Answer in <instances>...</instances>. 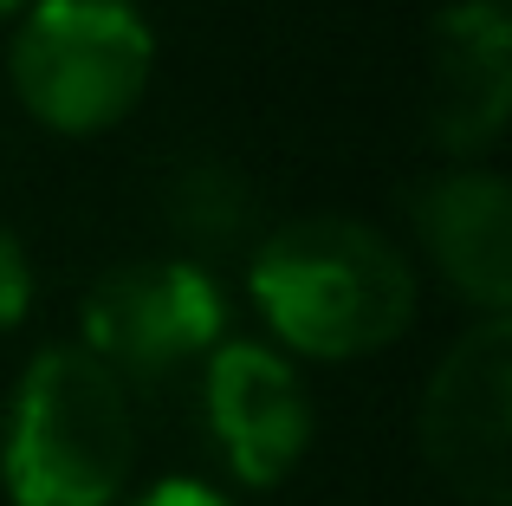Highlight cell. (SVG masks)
I'll return each mask as SVG.
<instances>
[{"instance_id": "1", "label": "cell", "mask_w": 512, "mask_h": 506, "mask_svg": "<svg viewBox=\"0 0 512 506\" xmlns=\"http://www.w3.org/2000/svg\"><path fill=\"white\" fill-rule=\"evenodd\" d=\"M247 286L273 338L299 357H370L396 344L415 318L409 253L357 215L279 221L253 247Z\"/></svg>"}, {"instance_id": "2", "label": "cell", "mask_w": 512, "mask_h": 506, "mask_svg": "<svg viewBox=\"0 0 512 506\" xmlns=\"http://www.w3.org/2000/svg\"><path fill=\"white\" fill-rule=\"evenodd\" d=\"M137 468L124 377L85 344H46L20 370L0 429V487L13 506H111Z\"/></svg>"}, {"instance_id": "3", "label": "cell", "mask_w": 512, "mask_h": 506, "mask_svg": "<svg viewBox=\"0 0 512 506\" xmlns=\"http://www.w3.org/2000/svg\"><path fill=\"white\" fill-rule=\"evenodd\" d=\"M156 72V33L137 0H33L13 26L7 78L26 117L59 137L117 130Z\"/></svg>"}, {"instance_id": "4", "label": "cell", "mask_w": 512, "mask_h": 506, "mask_svg": "<svg viewBox=\"0 0 512 506\" xmlns=\"http://www.w3.org/2000/svg\"><path fill=\"white\" fill-rule=\"evenodd\" d=\"M422 455L467 506L512 500V318H474L422 390Z\"/></svg>"}, {"instance_id": "5", "label": "cell", "mask_w": 512, "mask_h": 506, "mask_svg": "<svg viewBox=\"0 0 512 506\" xmlns=\"http://www.w3.org/2000/svg\"><path fill=\"white\" fill-rule=\"evenodd\" d=\"M227 331L221 286L195 260H130L85 292V351L111 377H163Z\"/></svg>"}, {"instance_id": "6", "label": "cell", "mask_w": 512, "mask_h": 506, "mask_svg": "<svg viewBox=\"0 0 512 506\" xmlns=\"http://www.w3.org/2000/svg\"><path fill=\"white\" fill-rule=\"evenodd\" d=\"M201 409L227 468L247 487H279L312 442V396L299 370L253 338H221L201 370Z\"/></svg>"}, {"instance_id": "7", "label": "cell", "mask_w": 512, "mask_h": 506, "mask_svg": "<svg viewBox=\"0 0 512 506\" xmlns=\"http://www.w3.org/2000/svg\"><path fill=\"white\" fill-rule=\"evenodd\" d=\"M428 143L474 163L512 117V20L506 0H448L428 26Z\"/></svg>"}, {"instance_id": "8", "label": "cell", "mask_w": 512, "mask_h": 506, "mask_svg": "<svg viewBox=\"0 0 512 506\" xmlns=\"http://www.w3.org/2000/svg\"><path fill=\"white\" fill-rule=\"evenodd\" d=\"M409 221L428 266L480 305V318H506L512 305V182L500 169L454 163L409 189Z\"/></svg>"}, {"instance_id": "9", "label": "cell", "mask_w": 512, "mask_h": 506, "mask_svg": "<svg viewBox=\"0 0 512 506\" xmlns=\"http://www.w3.org/2000/svg\"><path fill=\"white\" fill-rule=\"evenodd\" d=\"M33 312V253L13 228H0V331H13Z\"/></svg>"}, {"instance_id": "10", "label": "cell", "mask_w": 512, "mask_h": 506, "mask_svg": "<svg viewBox=\"0 0 512 506\" xmlns=\"http://www.w3.org/2000/svg\"><path fill=\"white\" fill-rule=\"evenodd\" d=\"M137 506H227V500L214 494V487H201V481H156Z\"/></svg>"}, {"instance_id": "11", "label": "cell", "mask_w": 512, "mask_h": 506, "mask_svg": "<svg viewBox=\"0 0 512 506\" xmlns=\"http://www.w3.org/2000/svg\"><path fill=\"white\" fill-rule=\"evenodd\" d=\"M33 7V0H0V20H7V13H26Z\"/></svg>"}]
</instances>
